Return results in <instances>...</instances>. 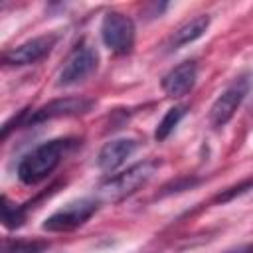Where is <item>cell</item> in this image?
I'll return each instance as SVG.
<instances>
[{
    "label": "cell",
    "mask_w": 253,
    "mask_h": 253,
    "mask_svg": "<svg viewBox=\"0 0 253 253\" xmlns=\"http://www.w3.org/2000/svg\"><path fill=\"white\" fill-rule=\"evenodd\" d=\"M225 253H253V245H241V247L231 249V251H225Z\"/></svg>",
    "instance_id": "2e32d148"
},
{
    "label": "cell",
    "mask_w": 253,
    "mask_h": 253,
    "mask_svg": "<svg viewBox=\"0 0 253 253\" xmlns=\"http://www.w3.org/2000/svg\"><path fill=\"white\" fill-rule=\"evenodd\" d=\"M71 144H73V138H53L36 146L32 152H28L20 160L18 178L28 186L40 184L57 168L65 152L71 148Z\"/></svg>",
    "instance_id": "6da1fadb"
},
{
    "label": "cell",
    "mask_w": 253,
    "mask_h": 253,
    "mask_svg": "<svg viewBox=\"0 0 253 253\" xmlns=\"http://www.w3.org/2000/svg\"><path fill=\"white\" fill-rule=\"evenodd\" d=\"M97 208H99V202L97 200H89V198H81V200L69 202L63 208H59L57 211H53L49 217H45L42 227L45 231H55V233L73 231V229L81 227L97 211Z\"/></svg>",
    "instance_id": "5b68a950"
},
{
    "label": "cell",
    "mask_w": 253,
    "mask_h": 253,
    "mask_svg": "<svg viewBox=\"0 0 253 253\" xmlns=\"http://www.w3.org/2000/svg\"><path fill=\"white\" fill-rule=\"evenodd\" d=\"M186 111H188L186 105H174V107H170V109L166 111V115L162 117V121L158 123L156 132H154V138H156L158 142L164 140V138H168L170 132L178 126V123L186 117Z\"/></svg>",
    "instance_id": "7c38bea8"
},
{
    "label": "cell",
    "mask_w": 253,
    "mask_h": 253,
    "mask_svg": "<svg viewBox=\"0 0 253 253\" xmlns=\"http://www.w3.org/2000/svg\"><path fill=\"white\" fill-rule=\"evenodd\" d=\"M57 42V36L49 34V36H40V38H34V40H28L12 49H8L4 55H2V61L6 65H32V63H38L42 61L55 45Z\"/></svg>",
    "instance_id": "52a82bcc"
},
{
    "label": "cell",
    "mask_w": 253,
    "mask_h": 253,
    "mask_svg": "<svg viewBox=\"0 0 253 253\" xmlns=\"http://www.w3.org/2000/svg\"><path fill=\"white\" fill-rule=\"evenodd\" d=\"M251 85H253V77L243 73V75L235 77L221 91V95L213 101V105L210 109V123H211V126L219 128V126H225L231 121V117L235 115V111L239 109V105L247 97Z\"/></svg>",
    "instance_id": "3957f363"
},
{
    "label": "cell",
    "mask_w": 253,
    "mask_h": 253,
    "mask_svg": "<svg viewBox=\"0 0 253 253\" xmlns=\"http://www.w3.org/2000/svg\"><path fill=\"white\" fill-rule=\"evenodd\" d=\"M156 168H158L156 160H142V162L132 164L125 172L109 178L105 184L99 186V200L115 204V202H121L128 196H132L138 188L148 184V180L154 176Z\"/></svg>",
    "instance_id": "7a4b0ae2"
},
{
    "label": "cell",
    "mask_w": 253,
    "mask_h": 253,
    "mask_svg": "<svg viewBox=\"0 0 253 253\" xmlns=\"http://www.w3.org/2000/svg\"><path fill=\"white\" fill-rule=\"evenodd\" d=\"M134 22L123 14V12H107L103 22H101V38L103 43L113 51V53H128L134 45Z\"/></svg>",
    "instance_id": "277c9868"
},
{
    "label": "cell",
    "mask_w": 253,
    "mask_h": 253,
    "mask_svg": "<svg viewBox=\"0 0 253 253\" xmlns=\"http://www.w3.org/2000/svg\"><path fill=\"white\" fill-rule=\"evenodd\" d=\"M198 77L196 61H182L162 77V89L168 97H182L192 91Z\"/></svg>",
    "instance_id": "9c48e42d"
},
{
    "label": "cell",
    "mask_w": 253,
    "mask_h": 253,
    "mask_svg": "<svg viewBox=\"0 0 253 253\" xmlns=\"http://www.w3.org/2000/svg\"><path fill=\"white\" fill-rule=\"evenodd\" d=\"M253 188V180H247V182H243V184H239V186H235V188H229V190H225L223 194H219L217 198H215V202H227V200H231V198H235V196H239V194H243V192H247V190H251Z\"/></svg>",
    "instance_id": "9a60e30c"
},
{
    "label": "cell",
    "mask_w": 253,
    "mask_h": 253,
    "mask_svg": "<svg viewBox=\"0 0 253 253\" xmlns=\"http://www.w3.org/2000/svg\"><path fill=\"white\" fill-rule=\"evenodd\" d=\"M24 219H26V208L12 204L6 196H2V221H4V225L14 229V227L22 225Z\"/></svg>",
    "instance_id": "5bb4252c"
},
{
    "label": "cell",
    "mask_w": 253,
    "mask_h": 253,
    "mask_svg": "<svg viewBox=\"0 0 253 253\" xmlns=\"http://www.w3.org/2000/svg\"><path fill=\"white\" fill-rule=\"evenodd\" d=\"M136 140L132 138H117V140H111L107 142L99 156H97V166L103 170V172H115L119 166H123L126 162V158H130L136 150Z\"/></svg>",
    "instance_id": "30bf717a"
},
{
    "label": "cell",
    "mask_w": 253,
    "mask_h": 253,
    "mask_svg": "<svg viewBox=\"0 0 253 253\" xmlns=\"http://www.w3.org/2000/svg\"><path fill=\"white\" fill-rule=\"evenodd\" d=\"M47 249L43 239H4L0 253H42Z\"/></svg>",
    "instance_id": "4fadbf2b"
},
{
    "label": "cell",
    "mask_w": 253,
    "mask_h": 253,
    "mask_svg": "<svg viewBox=\"0 0 253 253\" xmlns=\"http://www.w3.org/2000/svg\"><path fill=\"white\" fill-rule=\"evenodd\" d=\"M99 65V51L91 43H81L73 49V53L67 57L57 85H75L83 79H87Z\"/></svg>",
    "instance_id": "8992f818"
},
{
    "label": "cell",
    "mask_w": 253,
    "mask_h": 253,
    "mask_svg": "<svg viewBox=\"0 0 253 253\" xmlns=\"http://www.w3.org/2000/svg\"><path fill=\"white\" fill-rule=\"evenodd\" d=\"M208 26H210V16H208V14H200V16H196V18L188 20L186 24H182V26L172 34V38H170V42H168V49H178V47H182V45H188V43L196 42L198 38H202V36L206 34Z\"/></svg>",
    "instance_id": "8fae6325"
},
{
    "label": "cell",
    "mask_w": 253,
    "mask_h": 253,
    "mask_svg": "<svg viewBox=\"0 0 253 253\" xmlns=\"http://www.w3.org/2000/svg\"><path fill=\"white\" fill-rule=\"evenodd\" d=\"M91 107H93V99H87V97H61V99H53L47 105H43L38 111H34L26 119V125H38V123L59 119V117L81 115V113H87Z\"/></svg>",
    "instance_id": "ba28073f"
}]
</instances>
